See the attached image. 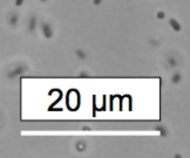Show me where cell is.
<instances>
[{
    "label": "cell",
    "mask_w": 190,
    "mask_h": 158,
    "mask_svg": "<svg viewBox=\"0 0 190 158\" xmlns=\"http://www.w3.org/2000/svg\"><path fill=\"white\" fill-rule=\"evenodd\" d=\"M27 69H28L27 64H25V63H21V64H19V66H16V68L13 69V70H11L10 73L7 74V77H8V79H14V77H18V76H20V75H22V74L26 73Z\"/></svg>",
    "instance_id": "obj_1"
},
{
    "label": "cell",
    "mask_w": 190,
    "mask_h": 158,
    "mask_svg": "<svg viewBox=\"0 0 190 158\" xmlns=\"http://www.w3.org/2000/svg\"><path fill=\"white\" fill-rule=\"evenodd\" d=\"M40 28H41L42 35L46 37V39H51V37L54 35L53 27L49 22H41V24H40Z\"/></svg>",
    "instance_id": "obj_2"
},
{
    "label": "cell",
    "mask_w": 190,
    "mask_h": 158,
    "mask_svg": "<svg viewBox=\"0 0 190 158\" xmlns=\"http://www.w3.org/2000/svg\"><path fill=\"white\" fill-rule=\"evenodd\" d=\"M165 63L169 68H175L179 66V60L175 55H168L167 59H165Z\"/></svg>",
    "instance_id": "obj_3"
},
{
    "label": "cell",
    "mask_w": 190,
    "mask_h": 158,
    "mask_svg": "<svg viewBox=\"0 0 190 158\" xmlns=\"http://www.w3.org/2000/svg\"><path fill=\"white\" fill-rule=\"evenodd\" d=\"M18 21H19V15H18V13L13 12V13H11L10 15H8L7 22H8V25H10L11 27H16Z\"/></svg>",
    "instance_id": "obj_4"
},
{
    "label": "cell",
    "mask_w": 190,
    "mask_h": 158,
    "mask_svg": "<svg viewBox=\"0 0 190 158\" xmlns=\"http://www.w3.org/2000/svg\"><path fill=\"white\" fill-rule=\"evenodd\" d=\"M74 147H75V150H76V151H79V152H84V151L87 150V147H88V144H87V142H84V141H76L75 144H74Z\"/></svg>",
    "instance_id": "obj_5"
},
{
    "label": "cell",
    "mask_w": 190,
    "mask_h": 158,
    "mask_svg": "<svg viewBox=\"0 0 190 158\" xmlns=\"http://www.w3.org/2000/svg\"><path fill=\"white\" fill-rule=\"evenodd\" d=\"M37 21H38V19L35 15L29 16V19H28V32H29V33L35 31V28H37Z\"/></svg>",
    "instance_id": "obj_6"
},
{
    "label": "cell",
    "mask_w": 190,
    "mask_h": 158,
    "mask_svg": "<svg viewBox=\"0 0 190 158\" xmlns=\"http://www.w3.org/2000/svg\"><path fill=\"white\" fill-rule=\"evenodd\" d=\"M182 80H183V76H182V74L179 73V72H175L173 75H171V83L173 84H179V82H182Z\"/></svg>",
    "instance_id": "obj_7"
},
{
    "label": "cell",
    "mask_w": 190,
    "mask_h": 158,
    "mask_svg": "<svg viewBox=\"0 0 190 158\" xmlns=\"http://www.w3.org/2000/svg\"><path fill=\"white\" fill-rule=\"evenodd\" d=\"M169 25H170V27H171L175 32H179L181 31V28H182L181 24H179L176 19H174V18H170V19H169Z\"/></svg>",
    "instance_id": "obj_8"
},
{
    "label": "cell",
    "mask_w": 190,
    "mask_h": 158,
    "mask_svg": "<svg viewBox=\"0 0 190 158\" xmlns=\"http://www.w3.org/2000/svg\"><path fill=\"white\" fill-rule=\"evenodd\" d=\"M75 54H76V56H78L80 60H84V59H87V53L84 52V49H81V48H78V49L75 50Z\"/></svg>",
    "instance_id": "obj_9"
},
{
    "label": "cell",
    "mask_w": 190,
    "mask_h": 158,
    "mask_svg": "<svg viewBox=\"0 0 190 158\" xmlns=\"http://www.w3.org/2000/svg\"><path fill=\"white\" fill-rule=\"evenodd\" d=\"M156 130H160V134H161V136L162 137H164V136H167V129L164 128L163 125H157L156 126Z\"/></svg>",
    "instance_id": "obj_10"
},
{
    "label": "cell",
    "mask_w": 190,
    "mask_h": 158,
    "mask_svg": "<svg viewBox=\"0 0 190 158\" xmlns=\"http://www.w3.org/2000/svg\"><path fill=\"white\" fill-rule=\"evenodd\" d=\"M149 43H150L153 47H157L158 45H160V39H157V40H156L155 37H152V39H150V41H149Z\"/></svg>",
    "instance_id": "obj_11"
},
{
    "label": "cell",
    "mask_w": 190,
    "mask_h": 158,
    "mask_svg": "<svg viewBox=\"0 0 190 158\" xmlns=\"http://www.w3.org/2000/svg\"><path fill=\"white\" fill-rule=\"evenodd\" d=\"M156 18L160 19V20L164 19V18H165V12H163V11H158L157 13H156Z\"/></svg>",
    "instance_id": "obj_12"
},
{
    "label": "cell",
    "mask_w": 190,
    "mask_h": 158,
    "mask_svg": "<svg viewBox=\"0 0 190 158\" xmlns=\"http://www.w3.org/2000/svg\"><path fill=\"white\" fill-rule=\"evenodd\" d=\"M79 77H89V73H87V72H80Z\"/></svg>",
    "instance_id": "obj_13"
},
{
    "label": "cell",
    "mask_w": 190,
    "mask_h": 158,
    "mask_svg": "<svg viewBox=\"0 0 190 158\" xmlns=\"http://www.w3.org/2000/svg\"><path fill=\"white\" fill-rule=\"evenodd\" d=\"M24 2H25V0H16V1H14V5H16V7H19V6H21Z\"/></svg>",
    "instance_id": "obj_14"
},
{
    "label": "cell",
    "mask_w": 190,
    "mask_h": 158,
    "mask_svg": "<svg viewBox=\"0 0 190 158\" xmlns=\"http://www.w3.org/2000/svg\"><path fill=\"white\" fill-rule=\"evenodd\" d=\"M102 2V0H93V4H94L95 6H99Z\"/></svg>",
    "instance_id": "obj_15"
},
{
    "label": "cell",
    "mask_w": 190,
    "mask_h": 158,
    "mask_svg": "<svg viewBox=\"0 0 190 158\" xmlns=\"http://www.w3.org/2000/svg\"><path fill=\"white\" fill-rule=\"evenodd\" d=\"M40 1H41V2H47L48 0H40Z\"/></svg>",
    "instance_id": "obj_16"
}]
</instances>
